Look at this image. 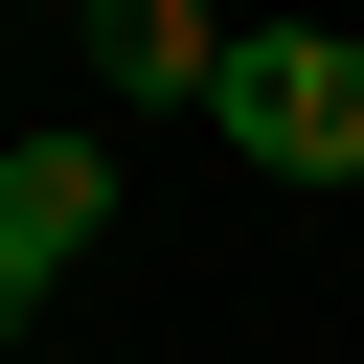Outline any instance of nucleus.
<instances>
[{
	"mask_svg": "<svg viewBox=\"0 0 364 364\" xmlns=\"http://www.w3.org/2000/svg\"><path fill=\"white\" fill-rule=\"evenodd\" d=\"M205 136L273 159V182H364V23H250L228 91H205Z\"/></svg>",
	"mask_w": 364,
	"mask_h": 364,
	"instance_id": "nucleus-1",
	"label": "nucleus"
},
{
	"mask_svg": "<svg viewBox=\"0 0 364 364\" xmlns=\"http://www.w3.org/2000/svg\"><path fill=\"white\" fill-rule=\"evenodd\" d=\"M23 296H46V250H23V228H0V341H23Z\"/></svg>",
	"mask_w": 364,
	"mask_h": 364,
	"instance_id": "nucleus-4",
	"label": "nucleus"
},
{
	"mask_svg": "<svg viewBox=\"0 0 364 364\" xmlns=\"http://www.w3.org/2000/svg\"><path fill=\"white\" fill-rule=\"evenodd\" d=\"M228 46H250V23H205V0H91V91H114V114H205Z\"/></svg>",
	"mask_w": 364,
	"mask_h": 364,
	"instance_id": "nucleus-2",
	"label": "nucleus"
},
{
	"mask_svg": "<svg viewBox=\"0 0 364 364\" xmlns=\"http://www.w3.org/2000/svg\"><path fill=\"white\" fill-rule=\"evenodd\" d=\"M0 228H23L46 273H68V250L114 228V136H23V159H0Z\"/></svg>",
	"mask_w": 364,
	"mask_h": 364,
	"instance_id": "nucleus-3",
	"label": "nucleus"
}]
</instances>
